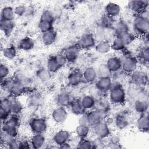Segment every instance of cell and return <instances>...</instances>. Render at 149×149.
<instances>
[{
	"instance_id": "obj_1",
	"label": "cell",
	"mask_w": 149,
	"mask_h": 149,
	"mask_svg": "<svg viewBox=\"0 0 149 149\" xmlns=\"http://www.w3.org/2000/svg\"><path fill=\"white\" fill-rule=\"evenodd\" d=\"M109 99L113 104L122 105L125 103L126 92L120 84L112 83V87L109 91Z\"/></svg>"
},
{
	"instance_id": "obj_2",
	"label": "cell",
	"mask_w": 149,
	"mask_h": 149,
	"mask_svg": "<svg viewBox=\"0 0 149 149\" xmlns=\"http://www.w3.org/2000/svg\"><path fill=\"white\" fill-rule=\"evenodd\" d=\"M19 125L20 119L18 116L11 115L8 119L2 122L1 130L7 133L13 137H16L18 134Z\"/></svg>"
},
{
	"instance_id": "obj_3",
	"label": "cell",
	"mask_w": 149,
	"mask_h": 149,
	"mask_svg": "<svg viewBox=\"0 0 149 149\" xmlns=\"http://www.w3.org/2000/svg\"><path fill=\"white\" fill-rule=\"evenodd\" d=\"M133 29L135 35L145 36L149 30V20L137 16L133 21Z\"/></svg>"
},
{
	"instance_id": "obj_4",
	"label": "cell",
	"mask_w": 149,
	"mask_h": 149,
	"mask_svg": "<svg viewBox=\"0 0 149 149\" xmlns=\"http://www.w3.org/2000/svg\"><path fill=\"white\" fill-rule=\"evenodd\" d=\"M139 64L137 58L133 55H127L122 60V69L126 73H132L137 69Z\"/></svg>"
},
{
	"instance_id": "obj_5",
	"label": "cell",
	"mask_w": 149,
	"mask_h": 149,
	"mask_svg": "<svg viewBox=\"0 0 149 149\" xmlns=\"http://www.w3.org/2000/svg\"><path fill=\"white\" fill-rule=\"evenodd\" d=\"M29 126L34 134H41L46 130L47 124L45 119L41 118H35L30 121Z\"/></svg>"
},
{
	"instance_id": "obj_6",
	"label": "cell",
	"mask_w": 149,
	"mask_h": 149,
	"mask_svg": "<svg viewBox=\"0 0 149 149\" xmlns=\"http://www.w3.org/2000/svg\"><path fill=\"white\" fill-rule=\"evenodd\" d=\"M93 132L97 137L104 139L110 135V130L107 122L101 121L93 126Z\"/></svg>"
},
{
	"instance_id": "obj_7",
	"label": "cell",
	"mask_w": 149,
	"mask_h": 149,
	"mask_svg": "<svg viewBox=\"0 0 149 149\" xmlns=\"http://www.w3.org/2000/svg\"><path fill=\"white\" fill-rule=\"evenodd\" d=\"M96 41L93 34L87 33L83 35L79 40L78 46L80 48L84 49H89L95 47Z\"/></svg>"
},
{
	"instance_id": "obj_8",
	"label": "cell",
	"mask_w": 149,
	"mask_h": 149,
	"mask_svg": "<svg viewBox=\"0 0 149 149\" xmlns=\"http://www.w3.org/2000/svg\"><path fill=\"white\" fill-rule=\"evenodd\" d=\"M26 86L23 83L16 80H13L8 88L10 95L16 98L23 94L26 91Z\"/></svg>"
},
{
	"instance_id": "obj_9",
	"label": "cell",
	"mask_w": 149,
	"mask_h": 149,
	"mask_svg": "<svg viewBox=\"0 0 149 149\" xmlns=\"http://www.w3.org/2000/svg\"><path fill=\"white\" fill-rule=\"evenodd\" d=\"M130 74L132 80L136 85L144 86L147 84L148 76L145 72L136 69Z\"/></svg>"
},
{
	"instance_id": "obj_10",
	"label": "cell",
	"mask_w": 149,
	"mask_h": 149,
	"mask_svg": "<svg viewBox=\"0 0 149 149\" xmlns=\"http://www.w3.org/2000/svg\"><path fill=\"white\" fill-rule=\"evenodd\" d=\"M80 48L77 45H72L66 48L63 52L68 62H75L79 56Z\"/></svg>"
},
{
	"instance_id": "obj_11",
	"label": "cell",
	"mask_w": 149,
	"mask_h": 149,
	"mask_svg": "<svg viewBox=\"0 0 149 149\" xmlns=\"http://www.w3.org/2000/svg\"><path fill=\"white\" fill-rule=\"evenodd\" d=\"M89 126H94L103 120L104 112L102 109L92 110L87 113Z\"/></svg>"
},
{
	"instance_id": "obj_12",
	"label": "cell",
	"mask_w": 149,
	"mask_h": 149,
	"mask_svg": "<svg viewBox=\"0 0 149 149\" xmlns=\"http://www.w3.org/2000/svg\"><path fill=\"white\" fill-rule=\"evenodd\" d=\"M68 118V112L65 108L59 107L53 110L52 118L53 120L58 124L63 123Z\"/></svg>"
},
{
	"instance_id": "obj_13",
	"label": "cell",
	"mask_w": 149,
	"mask_h": 149,
	"mask_svg": "<svg viewBox=\"0 0 149 149\" xmlns=\"http://www.w3.org/2000/svg\"><path fill=\"white\" fill-rule=\"evenodd\" d=\"M70 136L71 135L69 131L62 129L55 133L53 136V141L56 146H59L66 142H68Z\"/></svg>"
},
{
	"instance_id": "obj_14",
	"label": "cell",
	"mask_w": 149,
	"mask_h": 149,
	"mask_svg": "<svg viewBox=\"0 0 149 149\" xmlns=\"http://www.w3.org/2000/svg\"><path fill=\"white\" fill-rule=\"evenodd\" d=\"M84 81L83 73L79 70H74L68 76V84L73 87L77 86Z\"/></svg>"
},
{
	"instance_id": "obj_15",
	"label": "cell",
	"mask_w": 149,
	"mask_h": 149,
	"mask_svg": "<svg viewBox=\"0 0 149 149\" xmlns=\"http://www.w3.org/2000/svg\"><path fill=\"white\" fill-rule=\"evenodd\" d=\"M112 84V81L110 77H100V79L96 81L95 87L101 92H107L111 89Z\"/></svg>"
},
{
	"instance_id": "obj_16",
	"label": "cell",
	"mask_w": 149,
	"mask_h": 149,
	"mask_svg": "<svg viewBox=\"0 0 149 149\" xmlns=\"http://www.w3.org/2000/svg\"><path fill=\"white\" fill-rule=\"evenodd\" d=\"M129 9L135 13H139L143 10L148 8V1H130L128 2Z\"/></svg>"
},
{
	"instance_id": "obj_17",
	"label": "cell",
	"mask_w": 149,
	"mask_h": 149,
	"mask_svg": "<svg viewBox=\"0 0 149 149\" xmlns=\"http://www.w3.org/2000/svg\"><path fill=\"white\" fill-rule=\"evenodd\" d=\"M105 64L111 73L116 72L122 69V59L117 56L109 58Z\"/></svg>"
},
{
	"instance_id": "obj_18",
	"label": "cell",
	"mask_w": 149,
	"mask_h": 149,
	"mask_svg": "<svg viewBox=\"0 0 149 149\" xmlns=\"http://www.w3.org/2000/svg\"><path fill=\"white\" fill-rule=\"evenodd\" d=\"M11 115L8 98L2 99L0 105V116L2 122L8 119Z\"/></svg>"
},
{
	"instance_id": "obj_19",
	"label": "cell",
	"mask_w": 149,
	"mask_h": 149,
	"mask_svg": "<svg viewBox=\"0 0 149 149\" xmlns=\"http://www.w3.org/2000/svg\"><path fill=\"white\" fill-rule=\"evenodd\" d=\"M9 101V109L12 115H18L23 109L22 103L16 99V97L10 95V98H8Z\"/></svg>"
},
{
	"instance_id": "obj_20",
	"label": "cell",
	"mask_w": 149,
	"mask_h": 149,
	"mask_svg": "<svg viewBox=\"0 0 149 149\" xmlns=\"http://www.w3.org/2000/svg\"><path fill=\"white\" fill-rule=\"evenodd\" d=\"M74 99L73 98L72 96L67 92H62L60 93L57 98V102L59 107H70L72 102Z\"/></svg>"
},
{
	"instance_id": "obj_21",
	"label": "cell",
	"mask_w": 149,
	"mask_h": 149,
	"mask_svg": "<svg viewBox=\"0 0 149 149\" xmlns=\"http://www.w3.org/2000/svg\"><path fill=\"white\" fill-rule=\"evenodd\" d=\"M121 9L120 6L115 2H109L105 6V12L107 16L113 17L118 16L120 12Z\"/></svg>"
},
{
	"instance_id": "obj_22",
	"label": "cell",
	"mask_w": 149,
	"mask_h": 149,
	"mask_svg": "<svg viewBox=\"0 0 149 149\" xmlns=\"http://www.w3.org/2000/svg\"><path fill=\"white\" fill-rule=\"evenodd\" d=\"M84 81L87 83H93L97 81L98 74L97 70L93 67L87 68L83 72Z\"/></svg>"
},
{
	"instance_id": "obj_23",
	"label": "cell",
	"mask_w": 149,
	"mask_h": 149,
	"mask_svg": "<svg viewBox=\"0 0 149 149\" xmlns=\"http://www.w3.org/2000/svg\"><path fill=\"white\" fill-rule=\"evenodd\" d=\"M138 129L143 132H148L149 130V119L147 113L141 114L136 121Z\"/></svg>"
},
{
	"instance_id": "obj_24",
	"label": "cell",
	"mask_w": 149,
	"mask_h": 149,
	"mask_svg": "<svg viewBox=\"0 0 149 149\" xmlns=\"http://www.w3.org/2000/svg\"><path fill=\"white\" fill-rule=\"evenodd\" d=\"M30 144L31 148L34 149H38L42 148L45 144V138L43 133L34 134L30 139Z\"/></svg>"
},
{
	"instance_id": "obj_25",
	"label": "cell",
	"mask_w": 149,
	"mask_h": 149,
	"mask_svg": "<svg viewBox=\"0 0 149 149\" xmlns=\"http://www.w3.org/2000/svg\"><path fill=\"white\" fill-rule=\"evenodd\" d=\"M15 27V22L14 20H4L1 19L0 28L6 36H9L14 30Z\"/></svg>"
},
{
	"instance_id": "obj_26",
	"label": "cell",
	"mask_w": 149,
	"mask_h": 149,
	"mask_svg": "<svg viewBox=\"0 0 149 149\" xmlns=\"http://www.w3.org/2000/svg\"><path fill=\"white\" fill-rule=\"evenodd\" d=\"M57 38V33L55 30H52L46 33H42L41 37L42 41L45 45L49 46L53 44Z\"/></svg>"
},
{
	"instance_id": "obj_27",
	"label": "cell",
	"mask_w": 149,
	"mask_h": 149,
	"mask_svg": "<svg viewBox=\"0 0 149 149\" xmlns=\"http://www.w3.org/2000/svg\"><path fill=\"white\" fill-rule=\"evenodd\" d=\"M34 47V42L29 37H26L21 39L17 45V48L20 50L28 51L31 50Z\"/></svg>"
},
{
	"instance_id": "obj_28",
	"label": "cell",
	"mask_w": 149,
	"mask_h": 149,
	"mask_svg": "<svg viewBox=\"0 0 149 149\" xmlns=\"http://www.w3.org/2000/svg\"><path fill=\"white\" fill-rule=\"evenodd\" d=\"M71 112L76 115H81L85 113L86 110L83 107L80 100H74L69 107Z\"/></svg>"
},
{
	"instance_id": "obj_29",
	"label": "cell",
	"mask_w": 149,
	"mask_h": 149,
	"mask_svg": "<svg viewBox=\"0 0 149 149\" xmlns=\"http://www.w3.org/2000/svg\"><path fill=\"white\" fill-rule=\"evenodd\" d=\"M95 49L97 52L101 54L108 53L111 49V45L107 40H101L95 45Z\"/></svg>"
},
{
	"instance_id": "obj_30",
	"label": "cell",
	"mask_w": 149,
	"mask_h": 149,
	"mask_svg": "<svg viewBox=\"0 0 149 149\" xmlns=\"http://www.w3.org/2000/svg\"><path fill=\"white\" fill-rule=\"evenodd\" d=\"M134 108L136 112L140 115L147 113L148 109V103L144 100H138L134 102Z\"/></svg>"
},
{
	"instance_id": "obj_31",
	"label": "cell",
	"mask_w": 149,
	"mask_h": 149,
	"mask_svg": "<svg viewBox=\"0 0 149 149\" xmlns=\"http://www.w3.org/2000/svg\"><path fill=\"white\" fill-rule=\"evenodd\" d=\"M81 103L84 108L87 110H90L93 108L95 105V98L91 95H86L80 100Z\"/></svg>"
},
{
	"instance_id": "obj_32",
	"label": "cell",
	"mask_w": 149,
	"mask_h": 149,
	"mask_svg": "<svg viewBox=\"0 0 149 149\" xmlns=\"http://www.w3.org/2000/svg\"><path fill=\"white\" fill-rule=\"evenodd\" d=\"M15 16L14 9L9 6H5L1 11V20H14Z\"/></svg>"
},
{
	"instance_id": "obj_33",
	"label": "cell",
	"mask_w": 149,
	"mask_h": 149,
	"mask_svg": "<svg viewBox=\"0 0 149 149\" xmlns=\"http://www.w3.org/2000/svg\"><path fill=\"white\" fill-rule=\"evenodd\" d=\"M62 68L58 63L55 59V56H50L47 62V69L51 73H55L57 72Z\"/></svg>"
},
{
	"instance_id": "obj_34",
	"label": "cell",
	"mask_w": 149,
	"mask_h": 149,
	"mask_svg": "<svg viewBox=\"0 0 149 149\" xmlns=\"http://www.w3.org/2000/svg\"><path fill=\"white\" fill-rule=\"evenodd\" d=\"M2 52L3 56L9 60L13 59L17 55V49L13 45L5 47Z\"/></svg>"
},
{
	"instance_id": "obj_35",
	"label": "cell",
	"mask_w": 149,
	"mask_h": 149,
	"mask_svg": "<svg viewBox=\"0 0 149 149\" xmlns=\"http://www.w3.org/2000/svg\"><path fill=\"white\" fill-rule=\"evenodd\" d=\"M116 36L119 37L121 39L126 47L134 42L136 38L135 34L134 33H130L129 31L117 35Z\"/></svg>"
},
{
	"instance_id": "obj_36",
	"label": "cell",
	"mask_w": 149,
	"mask_h": 149,
	"mask_svg": "<svg viewBox=\"0 0 149 149\" xmlns=\"http://www.w3.org/2000/svg\"><path fill=\"white\" fill-rule=\"evenodd\" d=\"M90 132L89 126L78 125L75 130V133L79 139H85L88 137Z\"/></svg>"
},
{
	"instance_id": "obj_37",
	"label": "cell",
	"mask_w": 149,
	"mask_h": 149,
	"mask_svg": "<svg viewBox=\"0 0 149 149\" xmlns=\"http://www.w3.org/2000/svg\"><path fill=\"white\" fill-rule=\"evenodd\" d=\"M51 73L47 68H41L37 72L38 79L42 82H47L51 79Z\"/></svg>"
},
{
	"instance_id": "obj_38",
	"label": "cell",
	"mask_w": 149,
	"mask_h": 149,
	"mask_svg": "<svg viewBox=\"0 0 149 149\" xmlns=\"http://www.w3.org/2000/svg\"><path fill=\"white\" fill-rule=\"evenodd\" d=\"M114 122L116 126L120 129H125L128 125V120L125 115L122 114L118 115L115 117Z\"/></svg>"
},
{
	"instance_id": "obj_39",
	"label": "cell",
	"mask_w": 149,
	"mask_h": 149,
	"mask_svg": "<svg viewBox=\"0 0 149 149\" xmlns=\"http://www.w3.org/2000/svg\"><path fill=\"white\" fill-rule=\"evenodd\" d=\"M38 27L40 31L42 33L54 30L53 23L41 19H40L38 22Z\"/></svg>"
},
{
	"instance_id": "obj_40",
	"label": "cell",
	"mask_w": 149,
	"mask_h": 149,
	"mask_svg": "<svg viewBox=\"0 0 149 149\" xmlns=\"http://www.w3.org/2000/svg\"><path fill=\"white\" fill-rule=\"evenodd\" d=\"M111 45V49L116 51H123L125 49L126 46L124 43L122 42L121 39L116 36L115 38L113 40Z\"/></svg>"
},
{
	"instance_id": "obj_41",
	"label": "cell",
	"mask_w": 149,
	"mask_h": 149,
	"mask_svg": "<svg viewBox=\"0 0 149 149\" xmlns=\"http://www.w3.org/2000/svg\"><path fill=\"white\" fill-rule=\"evenodd\" d=\"M139 61H140L144 64H148L149 61V49L148 47L143 48L139 52Z\"/></svg>"
},
{
	"instance_id": "obj_42",
	"label": "cell",
	"mask_w": 149,
	"mask_h": 149,
	"mask_svg": "<svg viewBox=\"0 0 149 149\" xmlns=\"http://www.w3.org/2000/svg\"><path fill=\"white\" fill-rule=\"evenodd\" d=\"M97 72L98 76L100 77H110V74L111 73L105 63L100 65L97 70Z\"/></svg>"
},
{
	"instance_id": "obj_43",
	"label": "cell",
	"mask_w": 149,
	"mask_h": 149,
	"mask_svg": "<svg viewBox=\"0 0 149 149\" xmlns=\"http://www.w3.org/2000/svg\"><path fill=\"white\" fill-rule=\"evenodd\" d=\"M92 146V141L87 138L80 139L76 144V148L80 149H91Z\"/></svg>"
},
{
	"instance_id": "obj_44",
	"label": "cell",
	"mask_w": 149,
	"mask_h": 149,
	"mask_svg": "<svg viewBox=\"0 0 149 149\" xmlns=\"http://www.w3.org/2000/svg\"><path fill=\"white\" fill-rule=\"evenodd\" d=\"M55 18L56 17L54 14V12L52 10L46 9L42 12L40 19L54 23Z\"/></svg>"
},
{
	"instance_id": "obj_45",
	"label": "cell",
	"mask_w": 149,
	"mask_h": 149,
	"mask_svg": "<svg viewBox=\"0 0 149 149\" xmlns=\"http://www.w3.org/2000/svg\"><path fill=\"white\" fill-rule=\"evenodd\" d=\"M120 138L119 136L115 135L112 136L109 139V141L108 143V147L111 148H120L122 146L119 144Z\"/></svg>"
},
{
	"instance_id": "obj_46",
	"label": "cell",
	"mask_w": 149,
	"mask_h": 149,
	"mask_svg": "<svg viewBox=\"0 0 149 149\" xmlns=\"http://www.w3.org/2000/svg\"><path fill=\"white\" fill-rule=\"evenodd\" d=\"M104 139L97 137L95 138L93 141H92V148L94 149H101V148H105V144L103 140Z\"/></svg>"
},
{
	"instance_id": "obj_47",
	"label": "cell",
	"mask_w": 149,
	"mask_h": 149,
	"mask_svg": "<svg viewBox=\"0 0 149 149\" xmlns=\"http://www.w3.org/2000/svg\"><path fill=\"white\" fill-rule=\"evenodd\" d=\"M9 72L10 70L8 66L6 64L1 63L0 65V76L1 80L7 78Z\"/></svg>"
},
{
	"instance_id": "obj_48",
	"label": "cell",
	"mask_w": 149,
	"mask_h": 149,
	"mask_svg": "<svg viewBox=\"0 0 149 149\" xmlns=\"http://www.w3.org/2000/svg\"><path fill=\"white\" fill-rule=\"evenodd\" d=\"M126 31H129V29H128L127 25L126 23L120 22L117 25L116 27V36Z\"/></svg>"
},
{
	"instance_id": "obj_49",
	"label": "cell",
	"mask_w": 149,
	"mask_h": 149,
	"mask_svg": "<svg viewBox=\"0 0 149 149\" xmlns=\"http://www.w3.org/2000/svg\"><path fill=\"white\" fill-rule=\"evenodd\" d=\"M55 57L56 60L57 61L59 65L61 66V68L63 67L68 62L66 57L63 54H58L54 55Z\"/></svg>"
},
{
	"instance_id": "obj_50",
	"label": "cell",
	"mask_w": 149,
	"mask_h": 149,
	"mask_svg": "<svg viewBox=\"0 0 149 149\" xmlns=\"http://www.w3.org/2000/svg\"><path fill=\"white\" fill-rule=\"evenodd\" d=\"M14 10L16 15L22 16H23L24 14H26L27 12V8L24 5H20L16 6L14 9Z\"/></svg>"
},
{
	"instance_id": "obj_51",
	"label": "cell",
	"mask_w": 149,
	"mask_h": 149,
	"mask_svg": "<svg viewBox=\"0 0 149 149\" xmlns=\"http://www.w3.org/2000/svg\"><path fill=\"white\" fill-rule=\"evenodd\" d=\"M78 124L79 125H83V126H89L88 120L87 113H84L81 115H80L79 120H78Z\"/></svg>"
},
{
	"instance_id": "obj_52",
	"label": "cell",
	"mask_w": 149,
	"mask_h": 149,
	"mask_svg": "<svg viewBox=\"0 0 149 149\" xmlns=\"http://www.w3.org/2000/svg\"><path fill=\"white\" fill-rule=\"evenodd\" d=\"M19 141H18L16 139V137H13L7 145V147L8 148H12V149L19 148Z\"/></svg>"
},
{
	"instance_id": "obj_53",
	"label": "cell",
	"mask_w": 149,
	"mask_h": 149,
	"mask_svg": "<svg viewBox=\"0 0 149 149\" xmlns=\"http://www.w3.org/2000/svg\"><path fill=\"white\" fill-rule=\"evenodd\" d=\"M40 97L37 94H32L30 97V103L31 105H37L40 102Z\"/></svg>"
},
{
	"instance_id": "obj_54",
	"label": "cell",
	"mask_w": 149,
	"mask_h": 149,
	"mask_svg": "<svg viewBox=\"0 0 149 149\" xmlns=\"http://www.w3.org/2000/svg\"><path fill=\"white\" fill-rule=\"evenodd\" d=\"M31 148L30 142H29L26 140H23L21 141H19V148L21 149H27Z\"/></svg>"
},
{
	"instance_id": "obj_55",
	"label": "cell",
	"mask_w": 149,
	"mask_h": 149,
	"mask_svg": "<svg viewBox=\"0 0 149 149\" xmlns=\"http://www.w3.org/2000/svg\"><path fill=\"white\" fill-rule=\"evenodd\" d=\"M138 16H139L140 17L143 19L149 20V12H148V8H146L143 10L142 11H141L139 13H138Z\"/></svg>"
},
{
	"instance_id": "obj_56",
	"label": "cell",
	"mask_w": 149,
	"mask_h": 149,
	"mask_svg": "<svg viewBox=\"0 0 149 149\" xmlns=\"http://www.w3.org/2000/svg\"><path fill=\"white\" fill-rule=\"evenodd\" d=\"M59 148H63V149H67V148H71V145L69 144L68 142H66L61 146H59Z\"/></svg>"
}]
</instances>
